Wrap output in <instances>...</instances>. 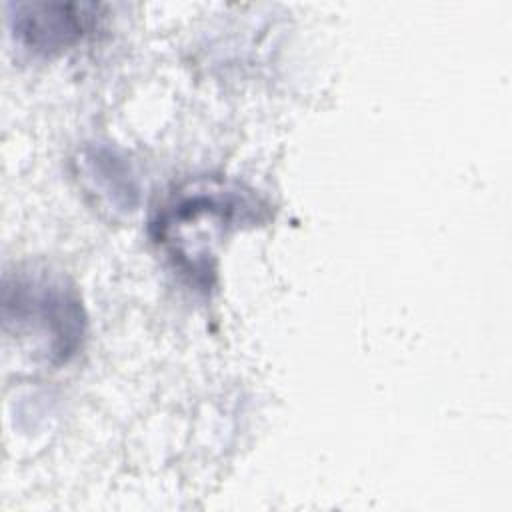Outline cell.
I'll list each match as a JSON object with an SVG mask.
<instances>
[{
    "label": "cell",
    "instance_id": "7a4b0ae2",
    "mask_svg": "<svg viewBox=\"0 0 512 512\" xmlns=\"http://www.w3.org/2000/svg\"><path fill=\"white\" fill-rule=\"evenodd\" d=\"M6 334L30 338L34 352L48 364H66L82 346L86 314L70 278L46 268L8 274L2 292Z\"/></svg>",
    "mask_w": 512,
    "mask_h": 512
},
{
    "label": "cell",
    "instance_id": "6da1fadb",
    "mask_svg": "<svg viewBox=\"0 0 512 512\" xmlns=\"http://www.w3.org/2000/svg\"><path fill=\"white\" fill-rule=\"evenodd\" d=\"M266 218L268 204L244 182L194 176L166 192L150 216L148 232L178 274L190 286L208 292L218 280L220 240Z\"/></svg>",
    "mask_w": 512,
    "mask_h": 512
},
{
    "label": "cell",
    "instance_id": "277c9868",
    "mask_svg": "<svg viewBox=\"0 0 512 512\" xmlns=\"http://www.w3.org/2000/svg\"><path fill=\"white\" fill-rule=\"evenodd\" d=\"M74 174L94 206L112 216L132 214L140 184L130 162L108 144H84L74 156Z\"/></svg>",
    "mask_w": 512,
    "mask_h": 512
},
{
    "label": "cell",
    "instance_id": "3957f363",
    "mask_svg": "<svg viewBox=\"0 0 512 512\" xmlns=\"http://www.w3.org/2000/svg\"><path fill=\"white\" fill-rule=\"evenodd\" d=\"M100 8L94 2H12L8 24L20 48L50 58L86 38L98 24Z\"/></svg>",
    "mask_w": 512,
    "mask_h": 512
}]
</instances>
